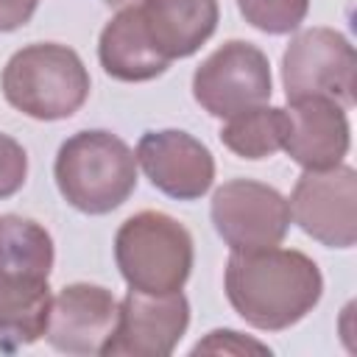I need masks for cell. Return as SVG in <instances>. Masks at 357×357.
Wrapping results in <instances>:
<instances>
[{
  "label": "cell",
  "instance_id": "6da1fadb",
  "mask_svg": "<svg viewBox=\"0 0 357 357\" xmlns=\"http://www.w3.org/2000/svg\"><path fill=\"white\" fill-rule=\"evenodd\" d=\"M234 312L262 332H282L307 318L324 293L315 259L296 248L231 251L223 276Z\"/></svg>",
  "mask_w": 357,
  "mask_h": 357
},
{
  "label": "cell",
  "instance_id": "7a4b0ae2",
  "mask_svg": "<svg viewBox=\"0 0 357 357\" xmlns=\"http://www.w3.org/2000/svg\"><path fill=\"white\" fill-rule=\"evenodd\" d=\"M53 176L73 209L106 215L123 206L137 190V156L112 131H78L61 142Z\"/></svg>",
  "mask_w": 357,
  "mask_h": 357
},
{
  "label": "cell",
  "instance_id": "3957f363",
  "mask_svg": "<svg viewBox=\"0 0 357 357\" xmlns=\"http://www.w3.org/2000/svg\"><path fill=\"white\" fill-rule=\"evenodd\" d=\"M0 86L17 112L53 123L73 117L86 103L92 81L73 47L59 42H33L6 61Z\"/></svg>",
  "mask_w": 357,
  "mask_h": 357
},
{
  "label": "cell",
  "instance_id": "277c9868",
  "mask_svg": "<svg viewBox=\"0 0 357 357\" xmlns=\"http://www.w3.org/2000/svg\"><path fill=\"white\" fill-rule=\"evenodd\" d=\"M192 257V234L167 212H137L123 220L114 234L120 276L139 293H178L190 279Z\"/></svg>",
  "mask_w": 357,
  "mask_h": 357
},
{
  "label": "cell",
  "instance_id": "5b68a950",
  "mask_svg": "<svg viewBox=\"0 0 357 357\" xmlns=\"http://www.w3.org/2000/svg\"><path fill=\"white\" fill-rule=\"evenodd\" d=\"M354 45L335 28H307L296 33L282 56V84L287 100L326 98L343 109L354 106Z\"/></svg>",
  "mask_w": 357,
  "mask_h": 357
},
{
  "label": "cell",
  "instance_id": "8992f818",
  "mask_svg": "<svg viewBox=\"0 0 357 357\" xmlns=\"http://www.w3.org/2000/svg\"><path fill=\"white\" fill-rule=\"evenodd\" d=\"M273 78L268 56L243 39H229L212 50L192 73V98L212 117H231L271 98Z\"/></svg>",
  "mask_w": 357,
  "mask_h": 357
},
{
  "label": "cell",
  "instance_id": "52a82bcc",
  "mask_svg": "<svg viewBox=\"0 0 357 357\" xmlns=\"http://www.w3.org/2000/svg\"><path fill=\"white\" fill-rule=\"evenodd\" d=\"M209 218L231 251H262L284 240L290 229V204L271 184L231 178L215 190Z\"/></svg>",
  "mask_w": 357,
  "mask_h": 357
},
{
  "label": "cell",
  "instance_id": "ba28073f",
  "mask_svg": "<svg viewBox=\"0 0 357 357\" xmlns=\"http://www.w3.org/2000/svg\"><path fill=\"white\" fill-rule=\"evenodd\" d=\"M290 220L326 248L357 243V170L335 165L304 170L290 192Z\"/></svg>",
  "mask_w": 357,
  "mask_h": 357
},
{
  "label": "cell",
  "instance_id": "9c48e42d",
  "mask_svg": "<svg viewBox=\"0 0 357 357\" xmlns=\"http://www.w3.org/2000/svg\"><path fill=\"white\" fill-rule=\"evenodd\" d=\"M190 326V301L178 293L128 290L120 301L114 335L106 340V357H167Z\"/></svg>",
  "mask_w": 357,
  "mask_h": 357
},
{
  "label": "cell",
  "instance_id": "30bf717a",
  "mask_svg": "<svg viewBox=\"0 0 357 357\" xmlns=\"http://www.w3.org/2000/svg\"><path fill=\"white\" fill-rule=\"evenodd\" d=\"M134 156L148 181L176 201H198L215 181L212 151L181 128L145 131Z\"/></svg>",
  "mask_w": 357,
  "mask_h": 357
},
{
  "label": "cell",
  "instance_id": "8fae6325",
  "mask_svg": "<svg viewBox=\"0 0 357 357\" xmlns=\"http://www.w3.org/2000/svg\"><path fill=\"white\" fill-rule=\"evenodd\" d=\"M120 301L112 290L89 282L61 287L50 301L45 337L64 354H100L114 335Z\"/></svg>",
  "mask_w": 357,
  "mask_h": 357
},
{
  "label": "cell",
  "instance_id": "7c38bea8",
  "mask_svg": "<svg viewBox=\"0 0 357 357\" xmlns=\"http://www.w3.org/2000/svg\"><path fill=\"white\" fill-rule=\"evenodd\" d=\"M287 156L304 170H326L343 162L351 145L346 109L326 98L287 100Z\"/></svg>",
  "mask_w": 357,
  "mask_h": 357
},
{
  "label": "cell",
  "instance_id": "4fadbf2b",
  "mask_svg": "<svg viewBox=\"0 0 357 357\" xmlns=\"http://www.w3.org/2000/svg\"><path fill=\"white\" fill-rule=\"evenodd\" d=\"M137 6L151 42L167 61L198 53L220 20L218 0H142Z\"/></svg>",
  "mask_w": 357,
  "mask_h": 357
},
{
  "label": "cell",
  "instance_id": "5bb4252c",
  "mask_svg": "<svg viewBox=\"0 0 357 357\" xmlns=\"http://www.w3.org/2000/svg\"><path fill=\"white\" fill-rule=\"evenodd\" d=\"M98 59L109 78L126 84L153 81L170 67V61L151 42L137 3L123 6L103 25L98 39Z\"/></svg>",
  "mask_w": 357,
  "mask_h": 357
},
{
  "label": "cell",
  "instance_id": "9a60e30c",
  "mask_svg": "<svg viewBox=\"0 0 357 357\" xmlns=\"http://www.w3.org/2000/svg\"><path fill=\"white\" fill-rule=\"evenodd\" d=\"M50 301L47 279L0 273V349L17 351L45 337Z\"/></svg>",
  "mask_w": 357,
  "mask_h": 357
},
{
  "label": "cell",
  "instance_id": "2e32d148",
  "mask_svg": "<svg viewBox=\"0 0 357 357\" xmlns=\"http://www.w3.org/2000/svg\"><path fill=\"white\" fill-rule=\"evenodd\" d=\"M56 259L50 231L22 215H0V273L50 279Z\"/></svg>",
  "mask_w": 357,
  "mask_h": 357
},
{
  "label": "cell",
  "instance_id": "e0dca14e",
  "mask_svg": "<svg viewBox=\"0 0 357 357\" xmlns=\"http://www.w3.org/2000/svg\"><path fill=\"white\" fill-rule=\"evenodd\" d=\"M287 109L279 106H251L231 117H226L220 128V142L240 159H268L276 151H282L287 137Z\"/></svg>",
  "mask_w": 357,
  "mask_h": 357
},
{
  "label": "cell",
  "instance_id": "ac0fdd59",
  "mask_svg": "<svg viewBox=\"0 0 357 357\" xmlns=\"http://www.w3.org/2000/svg\"><path fill=\"white\" fill-rule=\"evenodd\" d=\"M237 8L251 28L271 36H282L304 22L310 0H237Z\"/></svg>",
  "mask_w": 357,
  "mask_h": 357
},
{
  "label": "cell",
  "instance_id": "d6986e66",
  "mask_svg": "<svg viewBox=\"0 0 357 357\" xmlns=\"http://www.w3.org/2000/svg\"><path fill=\"white\" fill-rule=\"evenodd\" d=\"M25 178H28V153H25V148L14 137L0 131V201L20 192Z\"/></svg>",
  "mask_w": 357,
  "mask_h": 357
},
{
  "label": "cell",
  "instance_id": "ffe728a7",
  "mask_svg": "<svg viewBox=\"0 0 357 357\" xmlns=\"http://www.w3.org/2000/svg\"><path fill=\"white\" fill-rule=\"evenodd\" d=\"M201 351H215V354H220V351H231V354H245V351H268L271 354V349L265 346V343H259V340H251V337H245V335H240V332H234V329H215V332H209L204 340H198L195 346H192V354H201Z\"/></svg>",
  "mask_w": 357,
  "mask_h": 357
},
{
  "label": "cell",
  "instance_id": "44dd1931",
  "mask_svg": "<svg viewBox=\"0 0 357 357\" xmlns=\"http://www.w3.org/2000/svg\"><path fill=\"white\" fill-rule=\"evenodd\" d=\"M39 0H0V33L17 31L31 22Z\"/></svg>",
  "mask_w": 357,
  "mask_h": 357
},
{
  "label": "cell",
  "instance_id": "7402d4cb",
  "mask_svg": "<svg viewBox=\"0 0 357 357\" xmlns=\"http://www.w3.org/2000/svg\"><path fill=\"white\" fill-rule=\"evenodd\" d=\"M106 3H109V6H120V8H123V6H131L134 0H106Z\"/></svg>",
  "mask_w": 357,
  "mask_h": 357
}]
</instances>
